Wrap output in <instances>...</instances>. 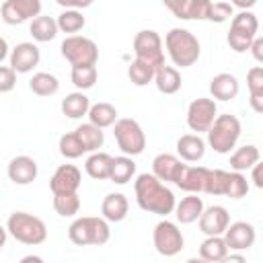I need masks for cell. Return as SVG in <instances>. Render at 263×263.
Returning a JSON list of instances; mask_svg holds the SVG:
<instances>
[{
  "instance_id": "46",
  "label": "cell",
  "mask_w": 263,
  "mask_h": 263,
  "mask_svg": "<svg viewBox=\"0 0 263 263\" xmlns=\"http://www.w3.org/2000/svg\"><path fill=\"white\" fill-rule=\"evenodd\" d=\"M251 179H253V185H255L257 189L263 187V164H261V162H257V164L251 168Z\"/></svg>"
},
{
  "instance_id": "50",
  "label": "cell",
  "mask_w": 263,
  "mask_h": 263,
  "mask_svg": "<svg viewBox=\"0 0 263 263\" xmlns=\"http://www.w3.org/2000/svg\"><path fill=\"white\" fill-rule=\"evenodd\" d=\"M18 263H43V259L39 255H25Z\"/></svg>"
},
{
  "instance_id": "7",
  "label": "cell",
  "mask_w": 263,
  "mask_h": 263,
  "mask_svg": "<svg viewBox=\"0 0 263 263\" xmlns=\"http://www.w3.org/2000/svg\"><path fill=\"white\" fill-rule=\"evenodd\" d=\"M113 136L123 156H138L146 148V134L142 125L132 117H121L113 123Z\"/></svg>"
},
{
  "instance_id": "30",
  "label": "cell",
  "mask_w": 263,
  "mask_h": 263,
  "mask_svg": "<svg viewBox=\"0 0 263 263\" xmlns=\"http://www.w3.org/2000/svg\"><path fill=\"white\" fill-rule=\"evenodd\" d=\"M111 160L113 156L107 154V152H92L86 162H84V171L90 179H97V181H105L109 179V171H111Z\"/></svg>"
},
{
  "instance_id": "16",
  "label": "cell",
  "mask_w": 263,
  "mask_h": 263,
  "mask_svg": "<svg viewBox=\"0 0 263 263\" xmlns=\"http://www.w3.org/2000/svg\"><path fill=\"white\" fill-rule=\"evenodd\" d=\"M197 222H199V230L205 236H222L230 224V214L224 205H210L203 208Z\"/></svg>"
},
{
  "instance_id": "37",
  "label": "cell",
  "mask_w": 263,
  "mask_h": 263,
  "mask_svg": "<svg viewBox=\"0 0 263 263\" xmlns=\"http://www.w3.org/2000/svg\"><path fill=\"white\" fill-rule=\"evenodd\" d=\"M97 76H99L97 66H74L70 72V80L80 92L92 88L97 82Z\"/></svg>"
},
{
  "instance_id": "20",
  "label": "cell",
  "mask_w": 263,
  "mask_h": 263,
  "mask_svg": "<svg viewBox=\"0 0 263 263\" xmlns=\"http://www.w3.org/2000/svg\"><path fill=\"white\" fill-rule=\"evenodd\" d=\"M240 90L238 78L230 72H220L210 80V95L214 101H232Z\"/></svg>"
},
{
  "instance_id": "21",
  "label": "cell",
  "mask_w": 263,
  "mask_h": 263,
  "mask_svg": "<svg viewBox=\"0 0 263 263\" xmlns=\"http://www.w3.org/2000/svg\"><path fill=\"white\" fill-rule=\"evenodd\" d=\"M177 154L183 162H197L205 154V140L197 134H185L177 140Z\"/></svg>"
},
{
  "instance_id": "31",
  "label": "cell",
  "mask_w": 263,
  "mask_h": 263,
  "mask_svg": "<svg viewBox=\"0 0 263 263\" xmlns=\"http://www.w3.org/2000/svg\"><path fill=\"white\" fill-rule=\"evenodd\" d=\"M29 33H31V37H33L35 41H39V43H45V41L55 39V35H58L55 18H53V16H45V14L35 16V18L29 23Z\"/></svg>"
},
{
  "instance_id": "39",
  "label": "cell",
  "mask_w": 263,
  "mask_h": 263,
  "mask_svg": "<svg viewBox=\"0 0 263 263\" xmlns=\"http://www.w3.org/2000/svg\"><path fill=\"white\" fill-rule=\"evenodd\" d=\"M249 181L242 173H234V171H228V177H226V191L224 195L226 197H232V199H242L247 193H249Z\"/></svg>"
},
{
  "instance_id": "25",
  "label": "cell",
  "mask_w": 263,
  "mask_h": 263,
  "mask_svg": "<svg viewBox=\"0 0 263 263\" xmlns=\"http://www.w3.org/2000/svg\"><path fill=\"white\" fill-rule=\"evenodd\" d=\"M259 160H261L259 148H257L255 144H245V146L236 148V150L230 154V171H234V173L251 171Z\"/></svg>"
},
{
  "instance_id": "32",
  "label": "cell",
  "mask_w": 263,
  "mask_h": 263,
  "mask_svg": "<svg viewBox=\"0 0 263 263\" xmlns=\"http://www.w3.org/2000/svg\"><path fill=\"white\" fill-rule=\"evenodd\" d=\"M76 136H78V140L82 142V146H84V150L86 152H99V148H103V144H105V132L103 129H99V127H95L92 123H80L76 129Z\"/></svg>"
},
{
  "instance_id": "10",
  "label": "cell",
  "mask_w": 263,
  "mask_h": 263,
  "mask_svg": "<svg viewBox=\"0 0 263 263\" xmlns=\"http://www.w3.org/2000/svg\"><path fill=\"white\" fill-rule=\"evenodd\" d=\"M152 242L158 255L162 257H175L185 247V236L181 228L171 220H160L152 230Z\"/></svg>"
},
{
  "instance_id": "47",
  "label": "cell",
  "mask_w": 263,
  "mask_h": 263,
  "mask_svg": "<svg viewBox=\"0 0 263 263\" xmlns=\"http://www.w3.org/2000/svg\"><path fill=\"white\" fill-rule=\"evenodd\" d=\"M60 6H66V10H80V8H86L90 6V2H80V0H58Z\"/></svg>"
},
{
  "instance_id": "29",
  "label": "cell",
  "mask_w": 263,
  "mask_h": 263,
  "mask_svg": "<svg viewBox=\"0 0 263 263\" xmlns=\"http://www.w3.org/2000/svg\"><path fill=\"white\" fill-rule=\"evenodd\" d=\"M86 117H88V123H92L99 129H105V127H111L117 121V109L111 103L101 101V103L90 105Z\"/></svg>"
},
{
  "instance_id": "4",
  "label": "cell",
  "mask_w": 263,
  "mask_h": 263,
  "mask_svg": "<svg viewBox=\"0 0 263 263\" xmlns=\"http://www.w3.org/2000/svg\"><path fill=\"white\" fill-rule=\"evenodd\" d=\"M6 232L23 245H41L47 238V226L41 218L29 212H12L6 220Z\"/></svg>"
},
{
  "instance_id": "34",
  "label": "cell",
  "mask_w": 263,
  "mask_h": 263,
  "mask_svg": "<svg viewBox=\"0 0 263 263\" xmlns=\"http://www.w3.org/2000/svg\"><path fill=\"white\" fill-rule=\"evenodd\" d=\"M29 88L37 97H51L60 90V80L49 72H37L29 80Z\"/></svg>"
},
{
  "instance_id": "19",
  "label": "cell",
  "mask_w": 263,
  "mask_h": 263,
  "mask_svg": "<svg viewBox=\"0 0 263 263\" xmlns=\"http://www.w3.org/2000/svg\"><path fill=\"white\" fill-rule=\"evenodd\" d=\"M208 4L210 0H168L164 2V6L183 21H205V12H208Z\"/></svg>"
},
{
  "instance_id": "3",
  "label": "cell",
  "mask_w": 263,
  "mask_h": 263,
  "mask_svg": "<svg viewBox=\"0 0 263 263\" xmlns=\"http://www.w3.org/2000/svg\"><path fill=\"white\" fill-rule=\"evenodd\" d=\"M68 238L76 247H103L111 238V228L99 216H82L68 226Z\"/></svg>"
},
{
  "instance_id": "49",
  "label": "cell",
  "mask_w": 263,
  "mask_h": 263,
  "mask_svg": "<svg viewBox=\"0 0 263 263\" xmlns=\"http://www.w3.org/2000/svg\"><path fill=\"white\" fill-rule=\"evenodd\" d=\"M6 58H8V43H6V39L0 35V64H2Z\"/></svg>"
},
{
  "instance_id": "40",
  "label": "cell",
  "mask_w": 263,
  "mask_h": 263,
  "mask_svg": "<svg viewBox=\"0 0 263 263\" xmlns=\"http://www.w3.org/2000/svg\"><path fill=\"white\" fill-rule=\"evenodd\" d=\"M53 210L62 218H72L80 210V197L78 193H68V195H53Z\"/></svg>"
},
{
  "instance_id": "26",
  "label": "cell",
  "mask_w": 263,
  "mask_h": 263,
  "mask_svg": "<svg viewBox=\"0 0 263 263\" xmlns=\"http://www.w3.org/2000/svg\"><path fill=\"white\" fill-rule=\"evenodd\" d=\"M152 82L156 84L158 92H162V95H175V92L181 90V84H183L179 70L175 66H166V64L154 72Z\"/></svg>"
},
{
  "instance_id": "12",
  "label": "cell",
  "mask_w": 263,
  "mask_h": 263,
  "mask_svg": "<svg viewBox=\"0 0 263 263\" xmlns=\"http://www.w3.org/2000/svg\"><path fill=\"white\" fill-rule=\"evenodd\" d=\"M0 14L6 25H23L41 14V2L39 0H6L0 6Z\"/></svg>"
},
{
  "instance_id": "1",
  "label": "cell",
  "mask_w": 263,
  "mask_h": 263,
  "mask_svg": "<svg viewBox=\"0 0 263 263\" xmlns=\"http://www.w3.org/2000/svg\"><path fill=\"white\" fill-rule=\"evenodd\" d=\"M134 193H136V203L140 210L156 216H168L175 210V193L160 183L152 173H142L134 181Z\"/></svg>"
},
{
  "instance_id": "8",
  "label": "cell",
  "mask_w": 263,
  "mask_h": 263,
  "mask_svg": "<svg viewBox=\"0 0 263 263\" xmlns=\"http://www.w3.org/2000/svg\"><path fill=\"white\" fill-rule=\"evenodd\" d=\"M132 49L136 53V60L148 64L150 68H154V72L164 66L162 39H160V35L156 31H152V29L138 31L136 37H134V41H132Z\"/></svg>"
},
{
  "instance_id": "38",
  "label": "cell",
  "mask_w": 263,
  "mask_h": 263,
  "mask_svg": "<svg viewBox=\"0 0 263 263\" xmlns=\"http://www.w3.org/2000/svg\"><path fill=\"white\" fill-rule=\"evenodd\" d=\"M58 148H60V154H62L64 158H68V160H74V158H80L82 154H86V150H84L82 142L78 140L76 132L64 134V136L60 138V142H58Z\"/></svg>"
},
{
  "instance_id": "14",
  "label": "cell",
  "mask_w": 263,
  "mask_h": 263,
  "mask_svg": "<svg viewBox=\"0 0 263 263\" xmlns=\"http://www.w3.org/2000/svg\"><path fill=\"white\" fill-rule=\"evenodd\" d=\"M228 251H234V253H240V251H249L253 245H255V238H257V232H255V226L251 222H232L228 224V228L224 230L222 234Z\"/></svg>"
},
{
  "instance_id": "24",
  "label": "cell",
  "mask_w": 263,
  "mask_h": 263,
  "mask_svg": "<svg viewBox=\"0 0 263 263\" xmlns=\"http://www.w3.org/2000/svg\"><path fill=\"white\" fill-rule=\"evenodd\" d=\"M208 173H210V168H205V166H185L181 179L177 181V187L183 189V191H187V193L199 195L205 189Z\"/></svg>"
},
{
  "instance_id": "17",
  "label": "cell",
  "mask_w": 263,
  "mask_h": 263,
  "mask_svg": "<svg viewBox=\"0 0 263 263\" xmlns=\"http://www.w3.org/2000/svg\"><path fill=\"white\" fill-rule=\"evenodd\" d=\"M185 162L181 158H177L175 154H158L152 160V175L160 181V183H175L181 179L183 171H185Z\"/></svg>"
},
{
  "instance_id": "13",
  "label": "cell",
  "mask_w": 263,
  "mask_h": 263,
  "mask_svg": "<svg viewBox=\"0 0 263 263\" xmlns=\"http://www.w3.org/2000/svg\"><path fill=\"white\" fill-rule=\"evenodd\" d=\"M80 183H82V173L78 166L60 164L49 179V189L53 195H68V193H78Z\"/></svg>"
},
{
  "instance_id": "33",
  "label": "cell",
  "mask_w": 263,
  "mask_h": 263,
  "mask_svg": "<svg viewBox=\"0 0 263 263\" xmlns=\"http://www.w3.org/2000/svg\"><path fill=\"white\" fill-rule=\"evenodd\" d=\"M136 175V162L129 156H115L111 160V171H109V181L115 185H125L127 181H132V177Z\"/></svg>"
},
{
  "instance_id": "41",
  "label": "cell",
  "mask_w": 263,
  "mask_h": 263,
  "mask_svg": "<svg viewBox=\"0 0 263 263\" xmlns=\"http://www.w3.org/2000/svg\"><path fill=\"white\" fill-rule=\"evenodd\" d=\"M127 78L136 86H146V84H150L154 80V68H150L148 64H144L140 60H134L127 66Z\"/></svg>"
},
{
  "instance_id": "27",
  "label": "cell",
  "mask_w": 263,
  "mask_h": 263,
  "mask_svg": "<svg viewBox=\"0 0 263 263\" xmlns=\"http://www.w3.org/2000/svg\"><path fill=\"white\" fill-rule=\"evenodd\" d=\"M247 86H249V105L255 113H263V68L253 66L247 72Z\"/></svg>"
},
{
  "instance_id": "48",
  "label": "cell",
  "mask_w": 263,
  "mask_h": 263,
  "mask_svg": "<svg viewBox=\"0 0 263 263\" xmlns=\"http://www.w3.org/2000/svg\"><path fill=\"white\" fill-rule=\"evenodd\" d=\"M218 263H247V259H245L240 253H228V255H224Z\"/></svg>"
},
{
  "instance_id": "9",
  "label": "cell",
  "mask_w": 263,
  "mask_h": 263,
  "mask_svg": "<svg viewBox=\"0 0 263 263\" xmlns=\"http://www.w3.org/2000/svg\"><path fill=\"white\" fill-rule=\"evenodd\" d=\"M62 58L70 62V66H95L99 60V47L90 37L70 35L60 45Z\"/></svg>"
},
{
  "instance_id": "44",
  "label": "cell",
  "mask_w": 263,
  "mask_h": 263,
  "mask_svg": "<svg viewBox=\"0 0 263 263\" xmlns=\"http://www.w3.org/2000/svg\"><path fill=\"white\" fill-rule=\"evenodd\" d=\"M16 84V72L10 66H0V92H10Z\"/></svg>"
},
{
  "instance_id": "35",
  "label": "cell",
  "mask_w": 263,
  "mask_h": 263,
  "mask_svg": "<svg viewBox=\"0 0 263 263\" xmlns=\"http://www.w3.org/2000/svg\"><path fill=\"white\" fill-rule=\"evenodd\" d=\"M230 251L222 236H205V240L199 245V257L208 263H218Z\"/></svg>"
},
{
  "instance_id": "15",
  "label": "cell",
  "mask_w": 263,
  "mask_h": 263,
  "mask_svg": "<svg viewBox=\"0 0 263 263\" xmlns=\"http://www.w3.org/2000/svg\"><path fill=\"white\" fill-rule=\"evenodd\" d=\"M10 68L16 72V74H27V72H33V68L39 66L41 62V51L35 43L31 41H23V43H16L10 53Z\"/></svg>"
},
{
  "instance_id": "23",
  "label": "cell",
  "mask_w": 263,
  "mask_h": 263,
  "mask_svg": "<svg viewBox=\"0 0 263 263\" xmlns=\"http://www.w3.org/2000/svg\"><path fill=\"white\" fill-rule=\"evenodd\" d=\"M129 210V201L123 193H107L103 203H101V218L107 222H121L125 220Z\"/></svg>"
},
{
  "instance_id": "11",
  "label": "cell",
  "mask_w": 263,
  "mask_h": 263,
  "mask_svg": "<svg viewBox=\"0 0 263 263\" xmlns=\"http://www.w3.org/2000/svg\"><path fill=\"white\" fill-rule=\"evenodd\" d=\"M216 117H218V105H216L214 99L197 97L187 107V125L197 136L199 134H208V129L212 127Z\"/></svg>"
},
{
  "instance_id": "5",
  "label": "cell",
  "mask_w": 263,
  "mask_h": 263,
  "mask_svg": "<svg viewBox=\"0 0 263 263\" xmlns=\"http://www.w3.org/2000/svg\"><path fill=\"white\" fill-rule=\"evenodd\" d=\"M240 138V121L236 115L222 113L208 129V146L218 154H230Z\"/></svg>"
},
{
  "instance_id": "52",
  "label": "cell",
  "mask_w": 263,
  "mask_h": 263,
  "mask_svg": "<svg viewBox=\"0 0 263 263\" xmlns=\"http://www.w3.org/2000/svg\"><path fill=\"white\" fill-rule=\"evenodd\" d=\"M185 263H208V261H203L201 257H191V259H187Z\"/></svg>"
},
{
  "instance_id": "22",
  "label": "cell",
  "mask_w": 263,
  "mask_h": 263,
  "mask_svg": "<svg viewBox=\"0 0 263 263\" xmlns=\"http://www.w3.org/2000/svg\"><path fill=\"white\" fill-rule=\"evenodd\" d=\"M203 208H205L203 205V199L199 195H195V193H189L181 201L175 203V210L173 212L177 216V222H181V224H193V222L199 220Z\"/></svg>"
},
{
  "instance_id": "45",
  "label": "cell",
  "mask_w": 263,
  "mask_h": 263,
  "mask_svg": "<svg viewBox=\"0 0 263 263\" xmlns=\"http://www.w3.org/2000/svg\"><path fill=\"white\" fill-rule=\"evenodd\" d=\"M249 51L253 53V58H255V62H263V37H255L253 39V43H251V47H249Z\"/></svg>"
},
{
  "instance_id": "6",
  "label": "cell",
  "mask_w": 263,
  "mask_h": 263,
  "mask_svg": "<svg viewBox=\"0 0 263 263\" xmlns=\"http://www.w3.org/2000/svg\"><path fill=\"white\" fill-rule=\"evenodd\" d=\"M257 29H259V21H257V14L255 12L240 10V12L232 14L230 31L226 35V41H228L230 49H234L236 53L249 51L253 39L257 37Z\"/></svg>"
},
{
  "instance_id": "36",
  "label": "cell",
  "mask_w": 263,
  "mask_h": 263,
  "mask_svg": "<svg viewBox=\"0 0 263 263\" xmlns=\"http://www.w3.org/2000/svg\"><path fill=\"white\" fill-rule=\"evenodd\" d=\"M55 25H58V31H64V33H78L84 29L86 25V18L80 10H62L55 18Z\"/></svg>"
},
{
  "instance_id": "43",
  "label": "cell",
  "mask_w": 263,
  "mask_h": 263,
  "mask_svg": "<svg viewBox=\"0 0 263 263\" xmlns=\"http://www.w3.org/2000/svg\"><path fill=\"white\" fill-rule=\"evenodd\" d=\"M234 14V6L230 2H210L208 4V12H205V21L210 23H224Z\"/></svg>"
},
{
  "instance_id": "28",
  "label": "cell",
  "mask_w": 263,
  "mask_h": 263,
  "mask_svg": "<svg viewBox=\"0 0 263 263\" xmlns=\"http://www.w3.org/2000/svg\"><path fill=\"white\" fill-rule=\"evenodd\" d=\"M60 107H62V113L66 117H70V119H82L88 113V109H90V99L84 92L76 90V92L66 95L62 99V105Z\"/></svg>"
},
{
  "instance_id": "2",
  "label": "cell",
  "mask_w": 263,
  "mask_h": 263,
  "mask_svg": "<svg viewBox=\"0 0 263 263\" xmlns=\"http://www.w3.org/2000/svg\"><path fill=\"white\" fill-rule=\"evenodd\" d=\"M164 47H166V53H168L171 62L177 68H189L201 55L199 39L189 29H183V27H175L166 33Z\"/></svg>"
},
{
  "instance_id": "51",
  "label": "cell",
  "mask_w": 263,
  "mask_h": 263,
  "mask_svg": "<svg viewBox=\"0 0 263 263\" xmlns=\"http://www.w3.org/2000/svg\"><path fill=\"white\" fill-rule=\"evenodd\" d=\"M6 238H8V232H6V226L0 224V249L6 245Z\"/></svg>"
},
{
  "instance_id": "18",
  "label": "cell",
  "mask_w": 263,
  "mask_h": 263,
  "mask_svg": "<svg viewBox=\"0 0 263 263\" xmlns=\"http://www.w3.org/2000/svg\"><path fill=\"white\" fill-rule=\"evenodd\" d=\"M37 173H39L37 160L27 154L14 156L6 166V175L14 185H31L37 179Z\"/></svg>"
},
{
  "instance_id": "42",
  "label": "cell",
  "mask_w": 263,
  "mask_h": 263,
  "mask_svg": "<svg viewBox=\"0 0 263 263\" xmlns=\"http://www.w3.org/2000/svg\"><path fill=\"white\" fill-rule=\"evenodd\" d=\"M226 177H228V171H222V168H214L212 171L210 168L203 193H208V195H224V191H226Z\"/></svg>"
}]
</instances>
